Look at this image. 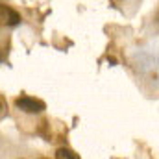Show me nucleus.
I'll use <instances>...</instances> for the list:
<instances>
[{"label":"nucleus","instance_id":"1","mask_svg":"<svg viewBox=\"0 0 159 159\" xmlns=\"http://www.w3.org/2000/svg\"><path fill=\"white\" fill-rule=\"evenodd\" d=\"M15 106L19 109H22L24 113H41L46 106L43 100H37V98H32V96H19L15 100Z\"/></svg>","mask_w":159,"mask_h":159},{"label":"nucleus","instance_id":"2","mask_svg":"<svg viewBox=\"0 0 159 159\" xmlns=\"http://www.w3.org/2000/svg\"><path fill=\"white\" fill-rule=\"evenodd\" d=\"M19 22H20V15H19L11 6L0 4V24H6V26H17Z\"/></svg>","mask_w":159,"mask_h":159},{"label":"nucleus","instance_id":"3","mask_svg":"<svg viewBox=\"0 0 159 159\" xmlns=\"http://www.w3.org/2000/svg\"><path fill=\"white\" fill-rule=\"evenodd\" d=\"M56 159H80V157H78V154H74L69 148H59L56 152Z\"/></svg>","mask_w":159,"mask_h":159},{"label":"nucleus","instance_id":"4","mask_svg":"<svg viewBox=\"0 0 159 159\" xmlns=\"http://www.w3.org/2000/svg\"><path fill=\"white\" fill-rule=\"evenodd\" d=\"M157 28H159V13H157Z\"/></svg>","mask_w":159,"mask_h":159},{"label":"nucleus","instance_id":"5","mask_svg":"<svg viewBox=\"0 0 159 159\" xmlns=\"http://www.w3.org/2000/svg\"><path fill=\"white\" fill-rule=\"evenodd\" d=\"M0 61H2V54H0Z\"/></svg>","mask_w":159,"mask_h":159},{"label":"nucleus","instance_id":"6","mask_svg":"<svg viewBox=\"0 0 159 159\" xmlns=\"http://www.w3.org/2000/svg\"><path fill=\"white\" fill-rule=\"evenodd\" d=\"M0 109H2V104H0Z\"/></svg>","mask_w":159,"mask_h":159},{"label":"nucleus","instance_id":"7","mask_svg":"<svg viewBox=\"0 0 159 159\" xmlns=\"http://www.w3.org/2000/svg\"><path fill=\"white\" fill-rule=\"evenodd\" d=\"M41 159H44V157H41Z\"/></svg>","mask_w":159,"mask_h":159}]
</instances>
